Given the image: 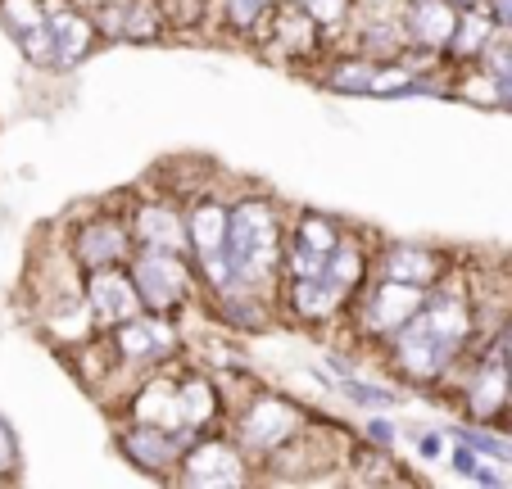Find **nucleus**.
<instances>
[{"mask_svg":"<svg viewBox=\"0 0 512 489\" xmlns=\"http://www.w3.org/2000/svg\"><path fill=\"white\" fill-rule=\"evenodd\" d=\"M472 326H476L472 304L458 290H440L390 336L395 340V363L413 381H435V376H445L458 363L463 345L472 340Z\"/></svg>","mask_w":512,"mask_h":489,"instance_id":"nucleus-1","label":"nucleus"},{"mask_svg":"<svg viewBox=\"0 0 512 489\" xmlns=\"http://www.w3.org/2000/svg\"><path fill=\"white\" fill-rule=\"evenodd\" d=\"M227 259H232V286H263L272 272L286 268V240H281V218L268 200L232 204L227 218Z\"/></svg>","mask_w":512,"mask_h":489,"instance_id":"nucleus-2","label":"nucleus"},{"mask_svg":"<svg viewBox=\"0 0 512 489\" xmlns=\"http://www.w3.org/2000/svg\"><path fill=\"white\" fill-rule=\"evenodd\" d=\"M132 281L136 290H141V304L145 313H159V317H177L186 308V299H191V268L182 263V254L173 250H141L136 245L132 254Z\"/></svg>","mask_w":512,"mask_h":489,"instance_id":"nucleus-3","label":"nucleus"},{"mask_svg":"<svg viewBox=\"0 0 512 489\" xmlns=\"http://www.w3.org/2000/svg\"><path fill=\"white\" fill-rule=\"evenodd\" d=\"M227 218H232V204L213 200H195L186 209V231H191V259L195 268L204 272L213 290H227L232 286V259H227Z\"/></svg>","mask_w":512,"mask_h":489,"instance_id":"nucleus-4","label":"nucleus"},{"mask_svg":"<svg viewBox=\"0 0 512 489\" xmlns=\"http://www.w3.org/2000/svg\"><path fill=\"white\" fill-rule=\"evenodd\" d=\"M304 426V413L290 399H277V394H254V403L241 413V426H236V440H241L245 453H281Z\"/></svg>","mask_w":512,"mask_h":489,"instance_id":"nucleus-5","label":"nucleus"},{"mask_svg":"<svg viewBox=\"0 0 512 489\" xmlns=\"http://www.w3.org/2000/svg\"><path fill=\"white\" fill-rule=\"evenodd\" d=\"M87 299H91L96 322L109 326V331L145 313L141 290H136V281H132V268H123V263H109V268L91 272L87 277Z\"/></svg>","mask_w":512,"mask_h":489,"instance_id":"nucleus-6","label":"nucleus"},{"mask_svg":"<svg viewBox=\"0 0 512 489\" xmlns=\"http://www.w3.org/2000/svg\"><path fill=\"white\" fill-rule=\"evenodd\" d=\"M173 349H177L173 317L141 313V317H132V322L114 326V354L132 367H159Z\"/></svg>","mask_w":512,"mask_h":489,"instance_id":"nucleus-7","label":"nucleus"},{"mask_svg":"<svg viewBox=\"0 0 512 489\" xmlns=\"http://www.w3.org/2000/svg\"><path fill=\"white\" fill-rule=\"evenodd\" d=\"M0 23L19 41L23 59L37 68H59L55 37H50V10L41 0H0Z\"/></svg>","mask_w":512,"mask_h":489,"instance_id":"nucleus-8","label":"nucleus"},{"mask_svg":"<svg viewBox=\"0 0 512 489\" xmlns=\"http://www.w3.org/2000/svg\"><path fill=\"white\" fill-rule=\"evenodd\" d=\"M340 227L327 213H300V222L290 227V245H286V272L290 277H313L327 272V259L340 245Z\"/></svg>","mask_w":512,"mask_h":489,"instance_id":"nucleus-9","label":"nucleus"},{"mask_svg":"<svg viewBox=\"0 0 512 489\" xmlns=\"http://www.w3.org/2000/svg\"><path fill=\"white\" fill-rule=\"evenodd\" d=\"M182 435L164 431V426H145V422H127L123 431H118V449L127 453V462L141 471H150V476H173L177 467H182Z\"/></svg>","mask_w":512,"mask_h":489,"instance_id":"nucleus-10","label":"nucleus"},{"mask_svg":"<svg viewBox=\"0 0 512 489\" xmlns=\"http://www.w3.org/2000/svg\"><path fill=\"white\" fill-rule=\"evenodd\" d=\"M132 227V240L141 250H173V254H186L191 250V231H186V213L168 200H145L132 209L127 218Z\"/></svg>","mask_w":512,"mask_h":489,"instance_id":"nucleus-11","label":"nucleus"},{"mask_svg":"<svg viewBox=\"0 0 512 489\" xmlns=\"http://www.w3.org/2000/svg\"><path fill=\"white\" fill-rule=\"evenodd\" d=\"M177 480L186 485H241L245 480V453L227 440H195L182 453Z\"/></svg>","mask_w":512,"mask_h":489,"instance_id":"nucleus-12","label":"nucleus"},{"mask_svg":"<svg viewBox=\"0 0 512 489\" xmlns=\"http://www.w3.org/2000/svg\"><path fill=\"white\" fill-rule=\"evenodd\" d=\"M127 245H132V227L118 222V218H109V213H100V218L82 222L68 250H73V263H82L87 272H96V268H109V263H123L127 254H132Z\"/></svg>","mask_w":512,"mask_h":489,"instance_id":"nucleus-13","label":"nucleus"},{"mask_svg":"<svg viewBox=\"0 0 512 489\" xmlns=\"http://www.w3.org/2000/svg\"><path fill=\"white\" fill-rule=\"evenodd\" d=\"M463 10L454 0H413L404 14V37L422 50H449L458 37Z\"/></svg>","mask_w":512,"mask_h":489,"instance_id":"nucleus-14","label":"nucleus"},{"mask_svg":"<svg viewBox=\"0 0 512 489\" xmlns=\"http://www.w3.org/2000/svg\"><path fill=\"white\" fill-rule=\"evenodd\" d=\"M431 299V290H417V286H404V281H390L381 277L372 286V295L363 299V313H368V326L381 331V336H395L399 326L417 313V308Z\"/></svg>","mask_w":512,"mask_h":489,"instance_id":"nucleus-15","label":"nucleus"},{"mask_svg":"<svg viewBox=\"0 0 512 489\" xmlns=\"http://www.w3.org/2000/svg\"><path fill=\"white\" fill-rule=\"evenodd\" d=\"M132 422L145 426H164V431L191 440V426H186V403H182V381H145L132 394Z\"/></svg>","mask_w":512,"mask_h":489,"instance_id":"nucleus-16","label":"nucleus"},{"mask_svg":"<svg viewBox=\"0 0 512 489\" xmlns=\"http://www.w3.org/2000/svg\"><path fill=\"white\" fill-rule=\"evenodd\" d=\"M381 277L404 281V286H417V290H435L440 277H445V259L435 250H426V245H386Z\"/></svg>","mask_w":512,"mask_h":489,"instance_id":"nucleus-17","label":"nucleus"},{"mask_svg":"<svg viewBox=\"0 0 512 489\" xmlns=\"http://www.w3.org/2000/svg\"><path fill=\"white\" fill-rule=\"evenodd\" d=\"M354 299V290H345L336 277L327 272H313V277H290V308L309 322H327L340 308Z\"/></svg>","mask_w":512,"mask_h":489,"instance_id":"nucleus-18","label":"nucleus"},{"mask_svg":"<svg viewBox=\"0 0 512 489\" xmlns=\"http://www.w3.org/2000/svg\"><path fill=\"white\" fill-rule=\"evenodd\" d=\"M96 28L100 23L91 19V14L73 10V5H55V10H50V37H55L59 68H73L78 59L91 55V46H96Z\"/></svg>","mask_w":512,"mask_h":489,"instance_id":"nucleus-19","label":"nucleus"},{"mask_svg":"<svg viewBox=\"0 0 512 489\" xmlns=\"http://www.w3.org/2000/svg\"><path fill=\"white\" fill-rule=\"evenodd\" d=\"M508 403H512V390H508V358H503V354H490V358H485V363L472 372V381H467V408H472V417L490 422V417H499Z\"/></svg>","mask_w":512,"mask_h":489,"instance_id":"nucleus-20","label":"nucleus"},{"mask_svg":"<svg viewBox=\"0 0 512 489\" xmlns=\"http://www.w3.org/2000/svg\"><path fill=\"white\" fill-rule=\"evenodd\" d=\"M46 326L55 331L59 340H73V345H78V340H87V336H91V326H96L91 299H87V295H73V290H68V295H59V304L50 308Z\"/></svg>","mask_w":512,"mask_h":489,"instance_id":"nucleus-21","label":"nucleus"},{"mask_svg":"<svg viewBox=\"0 0 512 489\" xmlns=\"http://www.w3.org/2000/svg\"><path fill=\"white\" fill-rule=\"evenodd\" d=\"M223 14L232 32H259L263 23H272L277 0H223Z\"/></svg>","mask_w":512,"mask_h":489,"instance_id":"nucleus-22","label":"nucleus"},{"mask_svg":"<svg viewBox=\"0 0 512 489\" xmlns=\"http://www.w3.org/2000/svg\"><path fill=\"white\" fill-rule=\"evenodd\" d=\"M372 77H377V64L372 59H340L327 73V87L336 91H372Z\"/></svg>","mask_w":512,"mask_h":489,"instance_id":"nucleus-23","label":"nucleus"},{"mask_svg":"<svg viewBox=\"0 0 512 489\" xmlns=\"http://www.w3.org/2000/svg\"><path fill=\"white\" fill-rule=\"evenodd\" d=\"M481 73L490 77L494 87L512 82V37L508 32H494V41L481 50Z\"/></svg>","mask_w":512,"mask_h":489,"instance_id":"nucleus-24","label":"nucleus"},{"mask_svg":"<svg viewBox=\"0 0 512 489\" xmlns=\"http://www.w3.org/2000/svg\"><path fill=\"white\" fill-rule=\"evenodd\" d=\"M23 471V449H19V435H14L10 417L0 413V480H19Z\"/></svg>","mask_w":512,"mask_h":489,"instance_id":"nucleus-25","label":"nucleus"},{"mask_svg":"<svg viewBox=\"0 0 512 489\" xmlns=\"http://www.w3.org/2000/svg\"><path fill=\"white\" fill-rule=\"evenodd\" d=\"M295 5H300L318 28H336V23H345L349 10H354V0H295Z\"/></svg>","mask_w":512,"mask_h":489,"instance_id":"nucleus-26","label":"nucleus"},{"mask_svg":"<svg viewBox=\"0 0 512 489\" xmlns=\"http://www.w3.org/2000/svg\"><path fill=\"white\" fill-rule=\"evenodd\" d=\"M490 14H494V23H499V32L512 37V0H490Z\"/></svg>","mask_w":512,"mask_h":489,"instance_id":"nucleus-27","label":"nucleus"},{"mask_svg":"<svg viewBox=\"0 0 512 489\" xmlns=\"http://www.w3.org/2000/svg\"><path fill=\"white\" fill-rule=\"evenodd\" d=\"M499 105L512 109V82H503V87H499Z\"/></svg>","mask_w":512,"mask_h":489,"instance_id":"nucleus-28","label":"nucleus"},{"mask_svg":"<svg viewBox=\"0 0 512 489\" xmlns=\"http://www.w3.org/2000/svg\"><path fill=\"white\" fill-rule=\"evenodd\" d=\"M503 358H508V390H512V345H503Z\"/></svg>","mask_w":512,"mask_h":489,"instance_id":"nucleus-29","label":"nucleus"},{"mask_svg":"<svg viewBox=\"0 0 512 489\" xmlns=\"http://www.w3.org/2000/svg\"><path fill=\"white\" fill-rule=\"evenodd\" d=\"M503 345H512V317H508V326H503Z\"/></svg>","mask_w":512,"mask_h":489,"instance_id":"nucleus-30","label":"nucleus"}]
</instances>
